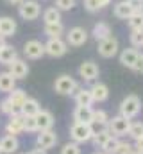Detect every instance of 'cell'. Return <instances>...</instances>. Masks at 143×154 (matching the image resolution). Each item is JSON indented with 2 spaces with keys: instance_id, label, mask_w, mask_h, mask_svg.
<instances>
[{
  "instance_id": "bcb514c9",
  "label": "cell",
  "mask_w": 143,
  "mask_h": 154,
  "mask_svg": "<svg viewBox=\"0 0 143 154\" xmlns=\"http://www.w3.org/2000/svg\"><path fill=\"white\" fill-rule=\"evenodd\" d=\"M4 45H5V38H4V36H0V48H2Z\"/></svg>"
},
{
  "instance_id": "8d00e7d4",
  "label": "cell",
  "mask_w": 143,
  "mask_h": 154,
  "mask_svg": "<svg viewBox=\"0 0 143 154\" xmlns=\"http://www.w3.org/2000/svg\"><path fill=\"white\" fill-rule=\"evenodd\" d=\"M131 45L134 48H143V32L131 31Z\"/></svg>"
},
{
  "instance_id": "5bb4252c",
  "label": "cell",
  "mask_w": 143,
  "mask_h": 154,
  "mask_svg": "<svg viewBox=\"0 0 143 154\" xmlns=\"http://www.w3.org/2000/svg\"><path fill=\"white\" fill-rule=\"evenodd\" d=\"M36 118V125H38V133L39 131H48V129H54V124H56V118L54 115L48 111V109H39Z\"/></svg>"
},
{
  "instance_id": "1f68e13d",
  "label": "cell",
  "mask_w": 143,
  "mask_h": 154,
  "mask_svg": "<svg viewBox=\"0 0 143 154\" xmlns=\"http://www.w3.org/2000/svg\"><path fill=\"white\" fill-rule=\"evenodd\" d=\"M109 116L104 109H93V118H91V125H100V127H107Z\"/></svg>"
},
{
  "instance_id": "f6af8a7d",
  "label": "cell",
  "mask_w": 143,
  "mask_h": 154,
  "mask_svg": "<svg viewBox=\"0 0 143 154\" xmlns=\"http://www.w3.org/2000/svg\"><path fill=\"white\" fill-rule=\"evenodd\" d=\"M5 2H7V4H11V5H20L23 0H5Z\"/></svg>"
},
{
  "instance_id": "ab89813d",
  "label": "cell",
  "mask_w": 143,
  "mask_h": 154,
  "mask_svg": "<svg viewBox=\"0 0 143 154\" xmlns=\"http://www.w3.org/2000/svg\"><path fill=\"white\" fill-rule=\"evenodd\" d=\"M0 113H4V115H7V116L16 115L14 109H13V106H11V102H9L7 99H4V100L0 102Z\"/></svg>"
},
{
  "instance_id": "836d02e7",
  "label": "cell",
  "mask_w": 143,
  "mask_h": 154,
  "mask_svg": "<svg viewBox=\"0 0 143 154\" xmlns=\"http://www.w3.org/2000/svg\"><path fill=\"white\" fill-rule=\"evenodd\" d=\"M23 133H38V125H36V118L34 116H23Z\"/></svg>"
},
{
  "instance_id": "7dc6e473",
  "label": "cell",
  "mask_w": 143,
  "mask_h": 154,
  "mask_svg": "<svg viewBox=\"0 0 143 154\" xmlns=\"http://www.w3.org/2000/svg\"><path fill=\"white\" fill-rule=\"evenodd\" d=\"M132 154H143V152H138V151H134V152H132Z\"/></svg>"
},
{
  "instance_id": "ee69618b",
  "label": "cell",
  "mask_w": 143,
  "mask_h": 154,
  "mask_svg": "<svg viewBox=\"0 0 143 154\" xmlns=\"http://www.w3.org/2000/svg\"><path fill=\"white\" fill-rule=\"evenodd\" d=\"M136 70L143 72V54H140V59H138V66H136Z\"/></svg>"
},
{
  "instance_id": "3957f363",
  "label": "cell",
  "mask_w": 143,
  "mask_h": 154,
  "mask_svg": "<svg viewBox=\"0 0 143 154\" xmlns=\"http://www.w3.org/2000/svg\"><path fill=\"white\" fill-rule=\"evenodd\" d=\"M41 14V5L39 0H23L18 5V16L25 22H32Z\"/></svg>"
},
{
  "instance_id": "277c9868",
  "label": "cell",
  "mask_w": 143,
  "mask_h": 154,
  "mask_svg": "<svg viewBox=\"0 0 143 154\" xmlns=\"http://www.w3.org/2000/svg\"><path fill=\"white\" fill-rule=\"evenodd\" d=\"M129 125H131V120L125 118V116H122V115L113 116V118H109V122H107V129H109V133H111L113 136H116V138L125 136L127 131H129Z\"/></svg>"
},
{
  "instance_id": "7c38bea8",
  "label": "cell",
  "mask_w": 143,
  "mask_h": 154,
  "mask_svg": "<svg viewBox=\"0 0 143 154\" xmlns=\"http://www.w3.org/2000/svg\"><path fill=\"white\" fill-rule=\"evenodd\" d=\"M138 59H140V50L131 47V48H123L120 52V65L129 68V70H136L138 66Z\"/></svg>"
},
{
  "instance_id": "681fc988",
  "label": "cell",
  "mask_w": 143,
  "mask_h": 154,
  "mask_svg": "<svg viewBox=\"0 0 143 154\" xmlns=\"http://www.w3.org/2000/svg\"><path fill=\"white\" fill-rule=\"evenodd\" d=\"M0 154H2V151H0Z\"/></svg>"
},
{
  "instance_id": "f907efd6",
  "label": "cell",
  "mask_w": 143,
  "mask_h": 154,
  "mask_svg": "<svg viewBox=\"0 0 143 154\" xmlns=\"http://www.w3.org/2000/svg\"><path fill=\"white\" fill-rule=\"evenodd\" d=\"M22 154H23V152H22Z\"/></svg>"
},
{
  "instance_id": "52a82bcc",
  "label": "cell",
  "mask_w": 143,
  "mask_h": 154,
  "mask_svg": "<svg viewBox=\"0 0 143 154\" xmlns=\"http://www.w3.org/2000/svg\"><path fill=\"white\" fill-rule=\"evenodd\" d=\"M77 74H79V77H81L84 82H95V81L99 79V75H100V68H99V65L93 63V61H84V63H81Z\"/></svg>"
},
{
  "instance_id": "f35d334b",
  "label": "cell",
  "mask_w": 143,
  "mask_h": 154,
  "mask_svg": "<svg viewBox=\"0 0 143 154\" xmlns=\"http://www.w3.org/2000/svg\"><path fill=\"white\" fill-rule=\"evenodd\" d=\"M75 4H77V0H56V7L59 11H70L75 7Z\"/></svg>"
},
{
  "instance_id": "4dcf8cb0",
  "label": "cell",
  "mask_w": 143,
  "mask_h": 154,
  "mask_svg": "<svg viewBox=\"0 0 143 154\" xmlns=\"http://www.w3.org/2000/svg\"><path fill=\"white\" fill-rule=\"evenodd\" d=\"M111 4V0H84V7L86 11L90 13H97V11H102L104 7H107Z\"/></svg>"
},
{
  "instance_id": "8fae6325",
  "label": "cell",
  "mask_w": 143,
  "mask_h": 154,
  "mask_svg": "<svg viewBox=\"0 0 143 154\" xmlns=\"http://www.w3.org/2000/svg\"><path fill=\"white\" fill-rule=\"evenodd\" d=\"M23 54L27 59H41L45 56V43L39 39H29L23 45Z\"/></svg>"
},
{
  "instance_id": "d6a6232c",
  "label": "cell",
  "mask_w": 143,
  "mask_h": 154,
  "mask_svg": "<svg viewBox=\"0 0 143 154\" xmlns=\"http://www.w3.org/2000/svg\"><path fill=\"white\" fill-rule=\"evenodd\" d=\"M127 136H129V138H132V140L141 138V136H143V122H132V120H131V125H129Z\"/></svg>"
},
{
  "instance_id": "b9f144b4",
  "label": "cell",
  "mask_w": 143,
  "mask_h": 154,
  "mask_svg": "<svg viewBox=\"0 0 143 154\" xmlns=\"http://www.w3.org/2000/svg\"><path fill=\"white\" fill-rule=\"evenodd\" d=\"M134 151L143 152V136L141 138H138V140H134Z\"/></svg>"
},
{
  "instance_id": "7402d4cb",
  "label": "cell",
  "mask_w": 143,
  "mask_h": 154,
  "mask_svg": "<svg viewBox=\"0 0 143 154\" xmlns=\"http://www.w3.org/2000/svg\"><path fill=\"white\" fill-rule=\"evenodd\" d=\"M14 59H18V52H16V48L13 47V45H9V43H5L2 48H0V65H11Z\"/></svg>"
},
{
  "instance_id": "44dd1931",
  "label": "cell",
  "mask_w": 143,
  "mask_h": 154,
  "mask_svg": "<svg viewBox=\"0 0 143 154\" xmlns=\"http://www.w3.org/2000/svg\"><path fill=\"white\" fill-rule=\"evenodd\" d=\"M73 100L77 106H91L93 104V97L90 93V88H77L73 93Z\"/></svg>"
},
{
  "instance_id": "ffe728a7",
  "label": "cell",
  "mask_w": 143,
  "mask_h": 154,
  "mask_svg": "<svg viewBox=\"0 0 143 154\" xmlns=\"http://www.w3.org/2000/svg\"><path fill=\"white\" fill-rule=\"evenodd\" d=\"M73 122H84V124H91L93 118V108L91 106H75L73 109Z\"/></svg>"
},
{
  "instance_id": "d590c367",
  "label": "cell",
  "mask_w": 143,
  "mask_h": 154,
  "mask_svg": "<svg viewBox=\"0 0 143 154\" xmlns=\"http://www.w3.org/2000/svg\"><path fill=\"white\" fill-rule=\"evenodd\" d=\"M118 138L116 136H111L109 140L106 142V145L102 147V152H106V154H114L116 152V147H118Z\"/></svg>"
},
{
  "instance_id": "d4e9b609",
  "label": "cell",
  "mask_w": 143,
  "mask_h": 154,
  "mask_svg": "<svg viewBox=\"0 0 143 154\" xmlns=\"http://www.w3.org/2000/svg\"><path fill=\"white\" fill-rule=\"evenodd\" d=\"M16 88V79L11 75L7 70L5 72H0V91L2 93H9Z\"/></svg>"
},
{
  "instance_id": "e575fe53",
  "label": "cell",
  "mask_w": 143,
  "mask_h": 154,
  "mask_svg": "<svg viewBox=\"0 0 143 154\" xmlns=\"http://www.w3.org/2000/svg\"><path fill=\"white\" fill-rule=\"evenodd\" d=\"M61 154H82V149H81L79 143L68 142V143H65V145L61 147Z\"/></svg>"
},
{
  "instance_id": "f1b7e54d",
  "label": "cell",
  "mask_w": 143,
  "mask_h": 154,
  "mask_svg": "<svg viewBox=\"0 0 143 154\" xmlns=\"http://www.w3.org/2000/svg\"><path fill=\"white\" fill-rule=\"evenodd\" d=\"M127 23H129L131 31L143 32V11H134V13L127 18Z\"/></svg>"
},
{
  "instance_id": "e0dca14e",
  "label": "cell",
  "mask_w": 143,
  "mask_h": 154,
  "mask_svg": "<svg viewBox=\"0 0 143 154\" xmlns=\"http://www.w3.org/2000/svg\"><path fill=\"white\" fill-rule=\"evenodd\" d=\"M18 149H20L18 136L5 134V136L0 138V151H2V154H14Z\"/></svg>"
},
{
  "instance_id": "f546056e",
  "label": "cell",
  "mask_w": 143,
  "mask_h": 154,
  "mask_svg": "<svg viewBox=\"0 0 143 154\" xmlns=\"http://www.w3.org/2000/svg\"><path fill=\"white\" fill-rule=\"evenodd\" d=\"M61 11L54 5V7H47L43 11V22L45 23H56V22H61Z\"/></svg>"
},
{
  "instance_id": "60d3db41",
  "label": "cell",
  "mask_w": 143,
  "mask_h": 154,
  "mask_svg": "<svg viewBox=\"0 0 143 154\" xmlns=\"http://www.w3.org/2000/svg\"><path fill=\"white\" fill-rule=\"evenodd\" d=\"M127 4L132 7V11H143V0H127Z\"/></svg>"
},
{
  "instance_id": "2e32d148",
  "label": "cell",
  "mask_w": 143,
  "mask_h": 154,
  "mask_svg": "<svg viewBox=\"0 0 143 154\" xmlns=\"http://www.w3.org/2000/svg\"><path fill=\"white\" fill-rule=\"evenodd\" d=\"M7 100L11 102V106H13L14 113H20V111H22L23 102L27 100V93H25L23 90H20V88H14L13 91H9V93H7Z\"/></svg>"
},
{
  "instance_id": "7a4b0ae2",
  "label": "cell",
  "mask_w": 143,
  "mask_h": 154,
  "mask_svg": "<svg viewBox=\"0 0 143 154\" xmlns=\"http://www.w3.org/2000/svg\"><path fill=\"white\" fill-rule=\"evenodd\" d=\"M140 111H141V99L138 95H134V93L127 95L120 102V115L129 118V120H132L134 116H138Z\"/></svg>"
},
{
  "instance_id": "74e56055",
  "label": "cell",
  "mask_w": 143,
  "mask_h": 154,
  "mask_svg": "<svg viewBox=\"0 0 143 154\" xmlns=\"http://www.w3.org/2000/svg\"><path fill=\"white\" fill-rule=\"evenodd\" d=\"M134 152V145L129 143V142H118V147H116V152L114 154H132Z\"/></svg>"
},
{
  "instance_id": "ba28073f",
  "label": "cell",
  "mask_w": 143,
  "mask_h": 154,
  "mask_svg": "<svg viewBox=\"0 0 143 154\" xmlns=\"http://www.w3.org/2000/svg\"><path fill=\"white\" fill-rule=\"evenodd\" d=\"M97 50H99V56H102V57L109 59V57H114V56L118 54V50H120V43H118V39L114 38V36H109V38L99 41Z\"/></svg>"
},
{
  "instance_id": "6da1fadb",
  "label": "cell",
  "mask_w": 143,
  "mask_h": 154,
  "mask_svg": "<svg viewBox=\"0 0 143 154\" xmlns=\"http://www.w3.org/2000/svg\"><path fill=\"white\" fill-rule=\"evenodd\" d=\"M95 129L91 124H84V122H73L70 127V140L75 143H86L93 138Z\"/></svg>"
},
{
  "instance_id": "603a6c76",
  "label": "cell",
  "mask_w": 143,
  "mask_h": 154,
  "mask_svg": "<svg viewBox=\"0 0 143 154\" xmlns=\"http://www.w3.org/2000/svg\"><path fill=\"white\" fill-rule=\"evenodd\" d=\"M132 13H134V11H132V7L127 4V0H120V2H116L114 7H113V14H114L118 20H127Z\"/></svg>"
},
{
  "instance_id": "9c48e42d",
  "label": "cell",
  "mask_w": 143,
  "mask_h": 154,
  "mask_svg": "<svg viewBox=\"0 0 143 154\" xmlns=\"http://www.w3.org/2000/svg\"><path fill=\"white\" fill-rule=\"evenodd\" d=\"M57 143V134L54 129H48V131H39L36 134V147L43 149V151H48L52 147H56Z\"/></svg>"
},
{
  "instance_id": "c3c4849f",
  "label": "cell",
  "mask_w": 143,
  "mask_h": 154,
  "mask_svg": "<svg viewBox=\"0 0 143 154\" xmlns=\"http://www.w3.org/2000/svg\"><path fill=\"white\" fill-rule=\"evenodd\" d=\"M93 154H106V152H93Z\"/></svg>"
},
{
  "instance_id": "484cf974",
  "label": "cell",
  "mask_w": 143,
  "mask_h": 154,
  "mask_svg": "<svg viewBox=\"0 0 143 154\" xmlns=\"http://www.w3.org/2000/svg\"><path fill=\"white\" fill-rule=\"evenodd\" d=\"M39 109H41L39 102H38L36 99H32V97H27V100H25V102H23V106H22L20 115H23V116H36Z\"/></svg>"
},
{
  "instance_id": "7bdbcfd3",
  "label": "cell",
  "mask_w": 143,
  "mask_h": 154,
  "mask_svg": "<svg viewBox=\"0 0 143 154\" xmlns=\"http://www.w3.org/2000/svg\"><path fill=\"white\" fill-rule=\"evenodd\" d=\"M27 154H48L47 151H43V149H39V147H36V149H32L31 152H27Z\"/></svg>"
},
{
  "instance_id": "4316f807",
  "label": "cell",
  "mask_w": 143,
  "mask_h": 154,
  "mask_svg": "<svg viewBox=\"0 0 143 154\" xmlns=\"http://www.w3.org/2000/svg\"><path fill=\"white\" fill-rule=\"evenodd\" d=\"M111 136H113V134L109 133V129H107V127H102L100 131H95V134H93V138H91L90 142H93V147H95V149H102Z\"/></svg>"
},
{
  "instance_id": "9a60e30c",
  "label": "cell",
  "mask_w": 143,
  "mask_h": 154,
  "mask_svg": "<svg viewBox=\"0 0 143 154\" xmlns=\"http://www.w3.org/2000/svg\"><path fill=\"white\" fill-rule=\"evenodd\" d=\"M5 133L7 134H13V136H18L23 133V115L16 113V115H11L7 124H5Z\"/></svg>"
},
{
  "instance_id": "30bf717a",
  "label": "cell",
  "mask_w": 143,
  "mask_h": 154,
  "mask_svg": "<svg viewBox=\"0 0 143 154\" xmlns=\"http://www.w3.org/2000/svg\"><path fill=\"white\" fill-rule=\"evenodd\" d=\"M88 31L84 27H72L70 31L66 32V43L68 47H82L86 41H88Z\"/></svg>"
},
{
  "instance_id": "83f0119b",
  "label": "cell",
  "mask_w": 143,
  "mask_h": 154,
  "mask_svg": "<svg viewBox=\"0 0 143 154\" xmlns=\"http://www.w3.org/2000/svg\"><path fill=\"white\" fill-rule=\"evenodd\" d=\"M91 36L97 39V41H102V39L109 38V36H111V27H109V23H106V22L95 23V27H93V31H91Z\"/></svg>"
},
{
  "instance_id": "4fadbf2b",
  "label": "cell",
  "mask_w": 143,
  "mask_h": 154,
  "mask_svg": "<svg viewBox=\"0 0 143 154\" xmlns=\"http://www.w3.org/2000/svg\"><path fill=\"white\" fill-rule=\"evenodd\" d=\"M7 72L14 77L16 81H22V79H25V77L29 75V63L18 57L11 65H7Z\"/></svg>"
},
{
  "instance_id": "8992f818",
  "label": "cell",
  "mask_w": 143,
  "mask_h": 154,
  "mask_svg": "<svg viewBox=\"0 0 143 154\" xmlns=\"http://www.w3.org/2000/svg\"><path fill=\"white\" fill-rule=\"evenodd\" d=\"M68 52V43L63 38H48L45 43V54L50 57H63Z\"/></svg>"
},
{
  "instance_id": "5b68a950",
  "label": "cell",
  "mask_w": 143,
  "mask_h": 154,
  "mask_svg": "<svg viewBox=\"0 0 143 154\" xmlns=\"http://www.w3.org/2000/svg\"><path fill=\"white\" fill-rule=\"evenodd\" d=\"M77 88H79L77 81L72 75H66V74L59 75L56 79V82H54V90H56V93H59V95H73Z\"/></svg>"
},
{
  "instance_id": "cb8c5ba5",
  "label": "cell",
  "mask_w": 143,
  "mask_h": 154,
  "mask_svg": "<svg viewBox=\"0 0 143 154\" xmlns=\"http://www.w3.org/2000/svg\"><path fill=\"white\" fill-rule=\"evenodd\" d=\"M43 32H45L47 38H63V34H65V25H63V22L45 23Z\"/></svg>"
},
{
  "instance_id": "ac0fdd59",
  "label": "cell",
  "mask_w": 143,
  "mask_h": 154,
  "mask_svg": "<svg viewBox=\"0 0 143 154\" xmlns=\"http://www.w3.org/2000/svg\"><path fill=\"white\" fill-rule=\"evenodd\" d=\"M16 20L11 18V16H0V36L4 38H11L16 34Z\"/></svg>"
},
{
  "instance_id": "d6986e66",
  "label": "cell",
  "mask_w": 143,
  "mask_h": 154,
  "mask_svg": "<svg viewBox=\"0 0 143 154\" xmlns=\"http://www.w3.org/2000/svg\"><path fill=\"white\" fill-rule=\"evenodd\" d=\"M90 93L93 97V102H106L109 99V88L104 82H93L90 88Z\"/></svg>"
}]
</instances>
